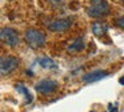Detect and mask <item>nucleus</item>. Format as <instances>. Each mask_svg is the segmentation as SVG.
<instances>
[{
  "label": "nucleus",
  "mask_w": 124,
  "mask_h": 112,
  "mask_svg": "<svg viewBox=\"0 0 124 112\" xmlns=\"http://www.w3.org/2000/svg\"><path fill=\"white\" fill-rule=\"evenodd\" d=\"M24 40L31 48H40L46 44V35L39 29L28 28L24 32Z\"/></svg>",
  "instance_id": "obj_1"
},
{
  "label": "nucleus",
  "mask_w": 124,
  "mask_h": 112,
  "mask_svg": "<svg viewBox=\"0 0 124 112\" xmlns=\"http://www.w3.org/2000/svg\"><path fill=\"white\" fill-rule=\"evenodd\" d=\"M87 13H88V16L95 17V19L104 17V16H107L109 13V4L105 0H100V1L95 3L91 7L87 8Z\"/></svg>",
  "instance_id": "obj_2"
},
{
  "label": "nucleus",
  "mask_w": 124,
  "mask_h": 112,
  "mask_svg": "<svg viewBox=\"0 0 124 112\" xmlns=\"http://www.w3.org/2000/svg\"><path fill=\"white\" fill-rule=\"evenodd\" d=\"M0 37H1V41L6 45H8V47H16L20 43L17 32L15 31V29L9 28V27L1 28V31H0Z\"/></svg>",
  "instance_id": "obj_3"
},
{
  "label": "nucleus",
  "mask_w": 124,
  "mask_h": 112,
  "mask_svg": "<svg viewBox=\"0 0 124 112\" xmlns=\"http://www.w3.org/2000/svg\"><path fill=\"white\" fill-rule=\"evenodd\" d=\"M19 65V60L15 56H3L0 61V71L1 75H8L9 72L15 71Z\"/></svg>",
  "instance_id": "obj_4"
},
{
  "label": "nucleus",
  "mask_w": 124,
  "mask_h": 112,
  "mask_svg": "<svg viewBox=\"0 0 124 112\" xmlns=\"http://www.w3.org/2000/svg\"><path fill=\"white\" fill-rule=\"evenodd\" d=\"M72 19L64 17V19H56L48 24V29L52 32H65L71 25H72Z\"/></svg>",
  "instance_id": "obj_5"
},
{
  "label": "nucleus",
  "mask_w": 124,
  "mask_h": 112,
  "mask_svg": "<svg viewBox=\"0 0 124 112\" xmlns=\"http://www.w3.org/2000/svg\"><path fill=\"white\" fill-rule=\"evenodd\" d=\"M56 88H57V83L51 79H43L39 83H36L35 85V89L40 93H44V95H49V93L55 92Z\"/></svg>",
  "instance_id": "obj_6"
},
{
  "label": "nucleus",
  "mask_w": 124,
  "mask_h": 112,
  "mask_svg": "<svg viewBox=\"0 0 124 112\" xmlns=\"http://www.w3.org/2000/svg\"><path fill=\"white\" fill-rule=\"evenodd\" d=\"M108 76V72L107 71H103V69H96V71H91L88 73H84L81 76V80L87 84L89 83H95V81H99V80L104 79V77Z\"/></svg>",
  "instance_id": "obj_7"
},
{
  "label": "nucleus",
  "mask_w": 124,
  "mask_h": 112,
  "mask_svg": "<svg viewBox=\"0 0 124 112\" xmlns=\"http://www.w3.org/2000/svg\"><path fill=\"white\" fill-rule=\"evenodd\" d=\"M92 33L95 35V36H103V35L107 33L108 31V25L105 23H103V21H95L93 24H92Z\"/></svg>",
  "instance_id": "obj_8"
},
{
  "label": "nucleus",
  "mask_w": 124,
  "mask_h": 112,
  "mask_svg": "<svg viewBox=\"0 0 124 112\" xmlns=\"http://www.w3.org/2000/svg\"><path fill=\"white\" fill-rule=\"evenodd\" d=\"M38 61H39V65L46 68V69H54L57 67V64L55 63V60H52L48 56H41V57L38 59Z\"/></svg>",
  "instance_id": "obj_9"
},
{
  "label": "nucleus",
  "mask_w": 124,
  "mask_h": 112,
  "mask_svg": "<svg viewBox=\"0 0 124 112\" xmlns=\"http://www.w3.org/2000/svg\"><path fill=\"white\" fill-rule=\"evenodd\" d=\"M84 48V40L81 39V37H79V39H76L75 41H72L70 45H68V52H79V51H81Z\"/></svg>",
  "instance_id": "obj_10"
},
{
  "label": "nucleus",
  "mask_w": 124,
  "mask_h": 112,
  "mask_svg": "<svg viewBox=\"0 0 124 112\" xmlns=\"http://www.w3.org/2000/svg\"><path fill=\"white\" fill-rule=\"evenodd\" d=\"M15 89H16L17 92L23 93V95L25 96V99H27V101H28V103H31V101L33 100V97H32V95L30 93V91H28V88L25 87V85H23L22 83H19V84H16V85H15Z\"/></svg>",
  "instance_id": "obj_11"
},
{
  "label": "nucleus",
  "mask_w": 124,
  "mask_h": 112,
  "mask_svg": "<svg viewBox=\"0 0 124 112\" xmlns=\"http://www.w3.org/2000/svg\"><path fill=\"white\" fill-rule=\"evenodd\" d=\"M116 25L117 27H120L121 29H124V15L123 16H120V17L116 20Z\"/></svg>",
  "instance_id": "obj_12"
},
{
  "label": "nucleus",
  "mask_w": 124,
  "mask_h": 112,
  "mask_svg": "<svg viewBox=\"0 0 124 112\" xmlns=\"http://www.w3.org/2000/svg\"><path fill=\"white\" fill-rule=\"evenodd\" d=\"M108 109H109L111 112H116V111H117L116 108H113V107H112V104H109V105H108Z\"/></svg>",
  "instance_id": "obj_13"
},
{
  "label": "nucleus",
  "mask_w": 124,
  "mask_h": 112,
  "mask_svg": "<svg viewBox=\"0 0 124 112\" xmlns=\"http://www.w3.org/2000/svg\"><path fill=\"white\" fill-rule=\"evenodd\" d=\"M25 75H27V76H33V72L32 71H28V69H27V71H25Z\"/></svg>",
  "instance_id": "obj_14"
},
{
  "label": "nucleus",
  "mask_w": 124,
  "mask_h": 112,
  "mask_svg": "<svg viewBox=\"0 0 124 112\" xmlns=\"http://www.w3.org/2000/svg\"><path fill=\"white\" fill-rule=\"evenodd\" d=\"M119 83H120L121 85H124V76H123V77H120V79H119Z\"/></svg>",
  "instance_id": "obj_15"
},
{
  "label": "nucleus",
  "mask_w": 124,
  "mask_h": 112,
  "mask_svg": "<svg viewBox=\"0 0 124 112\" xmlns=\"http://www.w3.org/2000/svg\"><path fill=\"white\" fill-rule=\"evenodd\" d=\"M91 1H92V3H93V4H95V3H97V1H100V0H91Z\"/></svg>",
  "instance_id": "obj_16"
},
{
  "label": "nucleus",
  "mask_w": 124,
  "mask_h": 112,
  "mask_svg": "<svg viewBox=\"0 0 124 112\" xmlns=\"http://www.w3.org/2000/svg\"><path fill=\"white\" fill-rule=\"evenodd\" d=\"M123 1H124V0H123Z\"/></svg>",
  "instance_id": "obj_17"
}]
</instances>
